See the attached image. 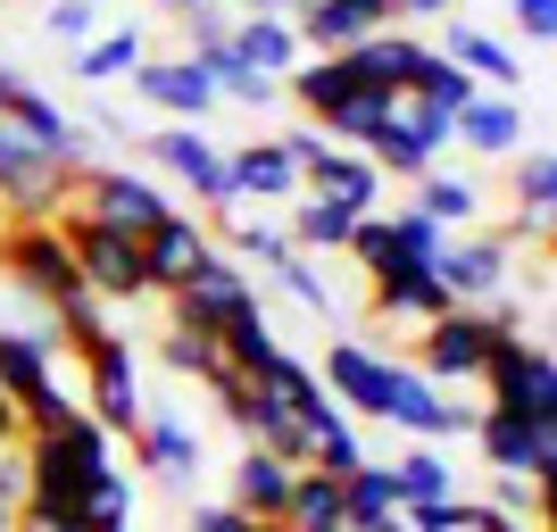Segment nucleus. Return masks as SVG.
<instances>
[{"instance_id":"5fc2aeb1","label":"nucleus","mask_w":557,"mask_h":532,"mask_svg":"<svg viewBox=\"0 0 557 532\" xmlns=\"http://www.w3.org/2000/svg\"><path fill=\"white\" fill-rule=\"evenodd\" d=\"M166 17H200V9H225V0H159Z\"/></svg>"},{"instance_id":"473e14b6","label":"nucleus","mask_w":557,"mask_h":532,"mask_svg":"<svg viewBox=\"0 0 557 532\" xmlns=\"http://www.w3.org/2000/svg\"><path fill=\"white\" fill-rule=\"evenodd\" d=\"M392 483H399V508H417V499H458V466H449L433 441H417V449L392 458Z\"/></svg>"},{"instance_id":"1a4fd4ad","label":"nucleus","mask_w":557,"mask_h":532,"mask_svg":"<svg viewBox=\"0 0 557 532\" xmlns=\"http://www.w3.org/2000/svg\"><path fill=\"white\" fill-rule=\"evenodd\" d=\"M516 267H524V250H516L508 233H449V250H442L433 275H442L449 308H491L516 283Z\"/></svg>"},{"instance_id":"a19ab883","label":"nucleus","mask_w":557,"mask_h":532,"mask_svg":"<svg viewBox=\"0 0 557 532\" xmlns=\"http://www.w3.org/2000/svg\"><path fill=\"white\" fill-rule=\"evenodd\" d=\"M417 100H424V109H442V116H458L466 100H474V75L449 67L442 50H433V59H424V75H417Z\"/></svg>"},{"instance_id":"de8ad7c7","label":"nucleus","mask_w":557,"mask_h":532,"mask_svg":"<svg viewBox=\"0 0 557 532\" xmlns=\"http://www.w3.org/2000/svg\"><path fill=\"white\" fill-rule=\"evenodd\" d=\"M184 532H258V524H250V516H242V508H225V499H200Z\"/></svg>"},{"instance_id":"2f4dec72","label":"nucleus","mask_w":557,"mask_h":532,"mask_svg":"<svg viewBox=\"0 0 557 532\" xmlns=\"http://www.w3.org/2000/svg\"><path fill=\"white\" fill-rule=\"evenodd\" d=\"M141 59H150V42H141V25H100L92 42L75 50V75H84V84H116V75H134Z\"/></svg>"},{"instance_id":"3c124183","label":"nucleus","mask_w":557,"mask_h":532,"mask_svg":"<svg viewBox=\"0 0 557 532\" xmlns=\"http://www.w3.org/2000/svg\"><path fill=\"white\" fill-rule=\"evenodd\" d=\"M383 9H392V25L408 17V25H424V17H449V0H383Z\"/></svg>"},{"instance_id":"9b49d317","label":"nucleus","mask_w":557,"mask_h":532,"mask_svg":"<svg viewBox=\"0 0 557 532\" xmlns=\"http://www.w3.org/2000/svg\"><path fill=\"white\" fill-rule=\"evenodd\" d=\"M141 374H134V349H125V333H109L100 349H84V417L100 424L109 441H134L141 433Z\"/></svg>"},{"instance_id":"8fccbe9b","label":"nucleus","mask_w":557,"mask_h":532,"mask_svg":"<svg viewBox=\"0 0 557 532\" xmlns=\"http://www.w3.org/2000/svg\"><path fill=\"white\" fill-rule=\"evenodd\" d=\"M17 532H84V516H42V508H17Z\"/></svg>"},{"instance_id":"4468645a","label":"nucleus","mask_w":557,"mask_h":532,"mask_svg":"<svg viewBox=\"0 0 557 532\" xmlns=\"http://www.w3.org/2000/svg\"><path fill=\"white\" fill-rule=\"evenodd\" d=\"M367 308L383 324H442L449 317V292H442V275H433V267H417V258H399L392 250V267H374L367 275Z\"/></svg>"},{"instance_id":"49530a36","label":"nucleus","mask_w":557,"mask_h":532,"mask_svg":"<svg viewBox=\"0 0 557 532\" xmlns=\"http://www.w3.org/2000/svg\"><path fill=\"white\" fill-rule=\"evenodd\" d=\"M209 42H233V9H200V17H184V50H209Z\"/></svg>"},{"instance_id":"7ed1b4c3","label":"nucleus","mask_w":557,"mask_h":532,"mask_svg":"<svg viewBox=\"0 0 557 532\" xmlns=\"http://www.w3.org/2000/svg\"><path fill=\"white\" fill-rule=\"evenodd\" d=\"M250 300H258V275L242 267V258L209 250L184 283H175V292H166V333H200V342H216V333H225Z\"/></svg>"},{"instance_id":"4c0bfd02","label":"nucleus","mask_w":557,"mask_h":532,"mask_svg":"<svg viewBox=\"0 0 557 532\" xmlns=\"http://www.w3.org/2000/svg\"><path fill=\"white\" fill-rule=\"evenodd\" d=\"M134 508H141L134 474H125V466H109V474L92 483V499H84V532H125V524H134Z\"/></svg>"},{"instance_id":"5701e85b","label":"nucleus","mask_w":557,"mask_h":532,"mask_svg":"<svg viewBox=\"0 0 557 532\" xmlns=\"http://www.w3.org/2000/svg\"><path fill=\"white\" fill-rule=\"evenodd\" d=\"M300 191H317V200H342L349 216H374V200H383V175H374L367 150H317V159L300 166Z\"/></svg>"},{"instance_id":"13d9d810","label":"nucleus","mask_w":557,"mask_h":532,"mask_svg":"<svg viewBox=\"0 0 557 532\" xmlns=\"http://www.w3.org/2000/svg\"><path fill=\"white\" fill-rule=\"evenodd\" d=\"M0 532H17V516H9V508H0Z\"/></svg>"},{"instance_id":"6ab92c4d","label":"nucleus","mask_w":557,"mask_h":532,"mask_svg":"<svg viewBox=\"0 0 557 532\" xmlns=\"http://www.w3.org/2000/svg\"><path fill=\"white\" fill-rule=\"evenodd\" d=\"M125 84H134L141 100H150V109L166 116V125H200V116L216 109V84L200 67H191L184 50H175V59H141L134 75H125Z\"/></svg>"},{"instance_id":"e433bc0d","label":"nucleus","mask_w":557,"mask_h":532,"mask_svg":"<svg viewBox=\"0 0 557 532\" xmlns=\"http://www.w3.org/2000/svg\"><path fill=\"white\" fill-rule=\"evenodd\" d=\"M267 283H275L283 300H300L308 317H342V300H333V275H325V267H317V258H300V250L283 258V267H275V275H267Z\"/></svg>"},{"instance_id":"ddd939ff","label":"nucleus","mask_w":557,"mask_h":532,"mask_svg":"<svg viewBox=\"0 0 557 532\" xmlns=\"http://www.w3.org/2000/svg\"><path fill=\"white\" fill-rule=\"evenodd\" d=\"M383 374H392V358H383L374 342H358V333H333V342H325V367H317V383H325V399L342 408L349 424H358V417L383 424Z\"/></svg>"},{"instance_id":"39448f33","label":"nucleus","mask_w":557,"mask_h":532,"mask_svg":"<svg viewBox=\"0 0 557 532\" xmlns=\"http://www.w3.org/2000/svg\"><path fill=\"white\" fill-rule=\"evenodd\" d=\"M67 216H84V225H109V233H125V242H141L150 225H166V216H175V200H166L150 175H134V166H84V175H75Z\"/></svg>"},{"instance_id":"412c9836","label":"nucleus","mask_w":557,"mask_h":532,"mask_svg":"<svg viewBox=\"0 0 557 532\" xmlns=\"http://www.w3.org/2000/svg\"><path fill=\"white\" fill-rule=\"evenodd\" d=\"M225 184H233V200L242 209H267V200H300V166L283 159V141L275 134H250L242 150H225Z\"/></svg>"},{"instance_id":"f3484780","label":"nucleus","mask_w":557,"mask_h":532,"mask_svg":"<svg viewBox=\"0 0 557 532\" xmlns=\"http://www.w3.org/2000/svg\"><path fill=\"white\" fill-rule=\"evenodd\" d=\"M349 59V84L374 100H392V92H417V75L424 59H433V42H417V34H399V25H383V34H367L358 50H342Z\"/></svg>"},{"instance_id":"7c9ffc66","label":"nucleus","mask_w":557,"mask_h":532,"mask_svg":"<svg viewBox=\"0 0 557 532\" xmlns=\"http://www.w3.org/2000/svg\"><path fill=\"white\" fill-rule=\"evenodd\" d=\"M349 225H358V216H349L342 200H317V191H300V200H292V216H283V233H292V250H300V258L342 250Z\"/></svg>"},{"instance_id":"c85d7f7f","label":"nucleus","mask_w":557,"mask_h":532,"mask_svg":"<svg viewBox=\"0 0 557 532\" xmlns=\"http://www.w3.org/2000/svg\"><path fill=\"white\" fill-rule=\"evenodd\" d=\"M216 358H225V367L242 374V383H258V374H267V367L283 358V342H275V317H267V300H250L242 317L225 324V333H216Z\"/></svg>"},{"instance_id":"864d4df0","label":"nucleus","mask_w":557,"mask_h":532,"mask_svg":"<svg viewBox=\"0 0 557 532\" xmlns=\"http://www.w3.org/2000/svg\"><path fill=\"white\" fill-rule=\"evenodd\" d=\"M17 441H25V417L9 408V399H0V449H17Z\"/></svg>"},{"instance_id":"aec40b11","label":"nucleus","mask_w":557,"mask_h":532,"mask_svg":"<svg viewBox=\"0 0 557 532\" xmlns=\"http://www.w3.org/2000/svg\"><path fill=\"white\" fill-rule=\"evenodd\" d=\"M383 25H392L383 0H308L300 17H292V34H300V50H317V59H342V50H358L367 34H383Z\"/></svg>"},{"instance_id":"423d86ee","label":"nucleus","mask_w":557,"mask_h":532,"mask_svg":"<svg viewBox=\"0 0 557 532\" xmlns=\"http://www.w3.org/2000/svg\"><path fill=\"white\" fill-rule=\"evenodd\" d=\"M0 275H9V292H25V300L42 308V317L84 292L75 250H67V233H59V225H0Z\"/></svg>"},{"instance_id":"c03bdc74","label":"nucleus","mask_w":557,"mask_h":532,"mask_svg":"<svg viewBox=\"0 0 557 532\" xmlns=\"http://www.w3.org/2000/svg\"><path fill=\"white\" fill-rule=\"evenodd\" d=\"M342 258L358 267V275L392 267V216H383V209H374V216H358V225H349V242H342Z\"/></svg>"},{"instance_id":"4d7b16f0","label":"nucleus","mask_w":557,"mask_h":532,"mask_svg":"<svg viewBox=\"0 0 557 532\" xmlns=\"http://www.w3.org/2000/svg\"><path fill=\"white\" fill-rule=\"evenodd\" d=\"M499 532H549V524H499Z\"/></svg>"},{"instance_id":"f257e3e1","label":"nucleus","mask_w":557,"mask_h":532,"mask_svg":"<svg viewBox=\"0 0 557 532\" xmlns=\"http://www.w3.org/2000/svg\"><path fill=\"white\" fill-rule=\"evenodd\" d=\"M109 466H116V441L100 433L84 408H67L50 433H25V508L84 516V499H92V483Z\"/></svg>"},{"instance_id":"09e8293b","label":"nucleus","mask_w":557,"mask_h":532,"mask_svg":"<svg viewBox=\"0 0 557 532\" xmlns=\"http://www.w3.org/2000/svg\"><path fill=\"white\" fill-rule=\"evenodd\" d=\"M0 508H9V516L25 508V441H17V449H0Z\"/></svg>"},{"instance_id":"72a5a7b5","label":"nucleus","mask_w":557,"mask_h":532,"mask_svg":"<svg viewBox=\"0 0 557 532\" xmlns=\"http://www.w3.org/2000/svg\"><path fill=\"white\" fill-rule=\"evenodd\" d=\"M283 92L300 100V116L317 125V116H325V109H342V100L358 92V84H349V59H300V67L283 75Z\"/></svg>"},{"instance_id":"bf43d9fd","label":"nucleus","mask_w":557,"mask_h":532,"mask_svg":"<svg viewBox=\"0 0 557 532\" xmlns=\"http://www.w3.org/2000/svg\"><path fill=\"white\" fill-rule=\"evenodd\" d=\"M258 532H283V524H258Z\"/></svg>"},{"instance_id":"4be33fe9","label":"nucleus","mask_w":557,"mask_h":532,"mask_svg":"<svg viewBox=\"0 0 557 532\" xmlns=\"http://www.w3.org/2000/svg\"><path fill=\"white\" fill-rule=\"evenodd\" d=\"M549 225H557V150L549 141H524L516 150V233L508 242L549 250Z\"/></svg>"},{"instance_id":"2eb2a0df","label":"nucleus","mask_w":557,"mask_h":532,"mask_svg":"<svg viewBox=\"0 0 557 532\" xmlns=\"http://www.w3.org/2000/svg\"><path fill=\"white\" fill-rule=\"evenodd\" d=\"M134 458L150 466V474H159L166 491H200V474H209V449H200L191 417H175V408H141Z\"/></svg>"},{"instance_id":"a878e982","label":"nucleus","mask_w":557,"mask_h":532,"mask_svg":"<svg viewBox=\"0 0 557 532\" xmlns=\"http://www.w3.org/2000/svg\"><path fill=\"white\" fill-rule=\"evenodd\" d=\"M233 59L250 75H267V84H283L308 50H300V34H292V17H250V9H233Z\"/></svg>"},{"instance_id":"20e7f679","label":"nucleus","mask_w":557,"mask_h":532,"mask_svg":"<svg viewBox=\"0 0 557 532\" xmlns=\"http://www.w3.org/2000/svg\"><path fill=\"white\" fill-rule=\"evenodd\" d=\"M483 392L499 417H541L557 424V358H549V333H499L483 367Z\"/></svg>"},{"instance_id":"a18cd8bd","label":"nucleus","mask_w":557,"mask_h":532,"mask_svg":"<svg viewBox=\"0 0 557 532\" xmlns=\"http://www.w3.org/2000/svg\"><path fill=\"white\" fill-rule=\"evenodd\" d=\"M508 17L524 25V42H533V50L557 42V0H508Z\"/></svg>"},{"instance_id":"c9c22d12","label":"nucleus","mask_w":557,"mask_h":532,"mask_svg":"<svg viewBox=\"0 0 557 532\" xmlns=\"http://www.w3.org/2000/svg\"><path fill=\"white\" fill-rule=\"evenodd\" d=\"M342 508H349V532H367V524H383V516H399V483H392V466H358L342 483Z\"/></svg>"},{"instance_id":"603ef678","label":"nucleus","mask_w":557,"mask_h":532,"mask_svg":"<svg viewBox=\"0 0 557 532\" xmlns=\"http://www.w3.org/2000/svg\"><path fill=\"white\" fill-rule=\"evenodd\" d=\"M242 9H250V17H300L308 0H242Z\"/></svg>"},{"instance_id":"dca6fc26","label":"nucleus","mask_w":557,"mask_h":532,"mask_svg":"<svg viewBox=\"0 0 557 532\" xmlns=\"http://www.w3.org/2000/svg\"><path fill=\"white\" fill-rule=\"evenodd\" d=\"M449 141H466L474 159H516L533 134V116H524V92H474L458 116H449Z\"/></svg>"},{"instance_id":"b1692460","label":"nucleus","mask_w":557,"mask_h":532,"mask_svg":"<svg viewBox=\"0 0 557 532\" xmlns=\"http://www.w3.org/2000/svg\"><path fill=\"white\" fill-rule=\"evenodd\" d=\"M216 250V233L200 225V216H166V225H150L141 233V275H150V292H175V283L191 275V267H200V258Z\"/></svg>"},{"instance_id":"f8f14e48","label":"nucleus","mask_w":557,"mask_h":532,"mask_svg":"<svg viewBox=\"0 0 557 532\" xmlns=\"http://www.w3.org/2000/svg\"><path fill=\"white\" fill-rule=\"evenodd\" d=\"M474 441H483V466H491V474H516V483H541V491L557 483V424L483 408V417H474Z\"/></svg>"},{"instance_id":"052dcab7","label":"nucleus","mask_w":557,"mask_h":532,"mask_svg":"<svg viewBox=\"0 0 557 532\" xmlns=\"http://www.w3.org/2000/svg\"><path fill=\"white\" fill-rule=\"evenodd\" d=\"M92 9H109V0H92Z\"/></svg>"},{"instance_id":"bb28decb","label":"nucleus","mask_w":557,"mask_h":532,"mask_svg":"<svg viewBox=\"0 0 557 532\" xmlns=\"http://www.w3.org/2000/svg\"><path fill=\"white\" fill-rule=\"evenodd\" d=\"M442 59L474 75V92H516V84H524V59H516L499 34H483V25H449Z\"/></svg>"},{"instance_id":"6e6552de","label":"nucleus","mask_w":557,"mask_h":532,"mask_svg":"<svg viewBox=\"0 0 557 532\" xmlns=\"http://www.w3.org/2000/svg\"><path fill=\"white\" fill-rule=\"evenodd\" d=\"M383 424H399L408 441H458V433H474V408L466 399H449L433 374H417L408 358H392V374H383Z\"/></svg>"},{"instance_id":"cd10ccee","label":"nucleus","mask_w":557,"mask_h":532,"mask_svg":"<svg viewBox=\"0 0 557 532\" xmlns=\"http://www.w3.org/2000/svg\"><path fill=\"white\" fill-rule=\"evenodd\" d=\"M216 225H225V258H242V267H258V275H275L283 258H292V233H283V216H267V209L225 200Z\"/></svg>"},{"instance_id":"f03ea898","label":"nucleus","mask_w":557,"mask_h":532,"mask_svg":"<svg viewBox=\"0 0 557 532\" xmlns=\"http://www.w3.org/2000/svg\"><path fill=\"white\" fill-rule=\"evenodd\" d=\"M367 159H374L383 184H424V175L449 159V116L424 109L417 92H392L383 100V125H374V141H367Z\"/></svg>"},{"instance_id":"9d476101","label":"nucleus","mask_w":557,"mask_h":532,"mask_svg":"<svg viewBox=\"0 0 557 532\" xmlns=\"http://www.w3.org/2000/svg\"><path fill=\"white\" fill-rule=\"evenodd\" d=\"M499 333L508 324H491L483 308H449L442 324H424V342H417V358L408 367L417 374H433V383H483V367H491V349H499Z\"/></svg>"},{"instance_id":"6e6d98bb","label":"nucleus","mask_w":557,"mask_h":532,"mask_svg":"<svg viewBox=\"0 0 557 532\" xmlns=\"http://www.w3.org/2000/svg\"><path fill=\"white\" fill-rule=\"evenodd\" d=\"M367 532H408V524H399V516H383V524H367Z\"/></svg>"},{"instance_id":"393cba45","label":"nucleus","mask_w":557,"mask_h":532,"mask_svg":"<svg viewBox=\"0 0 557 532\" xmlns=\"http://www.w3.org/2000/svg\"><path fill=\"white\" fill-rule=\"evenodd\" d=\"M292 483H300V466H283V458H267V449H250V441H242V458H233V499H225V508H242L250 524H283Z\"/></svg>"},{"instance_id":"58836bf2","label":"nucleus","mask_w":557,"mask_h":532,"mask_svg":"<svg viewBox=\"0 0 557 532\" xmlns=\"http://www.w3.org/2000/svg\"><path fill=\"white\" fill-rule=\"evenodd\" d=\"M374 125H383V100H374V92H349L342 109H325V116H317V134H325L333 150H367V141H374Z\"/></svg>"},{"instance_id":"ea45409f","label":"nucleus","mask_w":557,"mask_h":532,"mask_svg":"<svg viewBox=\"0 0 557 532\" xmlns=\"http://www.w3.org/2000/svg\"><path fill=\"white\" fill-rule=\"evenodd\" d=\"M92 34H100V9H92V0H42V42H59L75 59Z\"/></svg>"},{"instance_id":"c756f323","label":"nucleus","mask_w":557,"mask_h":532,"mask_svg":"<svg viewBox=\"0 0 557 532\" xmlns=\"http://www.w3.org/2000/svg\"><path fill=\"white\" fill-rule=\"evenodd\" d=\"M408 209H424L442 233H474V216H483V184H474V175H449V166H433V175L417 184V200H408Z\"/></svg>"},{"instance_id":"79ce46f5","label":"nucleus","mask_w":557,"mask_h":532,"mask_svg":"<svg viewBox=\"0 0 557 532\" xmlns=\"http://www.w3.org/2000/svg\"><path fill=\"white\" fill-rule=\"evenodd\" d=\"M392 250H399V258H417V267H442L449 233L433 225V216H424V209H392Z\"/></svg>"},{"instance_id":"f704fd0d","label":"nucleus","mask_w":557,"mask_h":532,"mask_svg":"<svg viewBox=\"0 0 557 532\" xmlns=\"http://www.w3.org/2000/svg\"><path fill=\"white\" fill-rule=\"evenodd\" d=\"M283 532H349L342 483H325V474H300V483H292V508H283Z\"/></svg>"},{"instance_id":"0eeeda50","label":"nucleus","mask_w":557,"mask_h":532,"mask_svg":"<svg viewBox=\"0 0 557 532\" xmlns=\"http://www.w3.org/2000/svg\"><path fill=\"white\" fill-rule=\"evenodd\" d=\"M59 233H67L75 275H84V292H92V300H109V308L150 300V275H141V242H125V233H109V225H84V216H59Z\"/></svg>"},{"instance_id":"37998d69","label":"nucleus","mask_w":557,"mask_h":532,"mask_svg":"<svg viewBox=\"0 0 557 532\" xmlns=\"http://www.w3.org/2000/svg\"><path fill=\"white\" fill-rule=\"evenodd\" d=\"M159 367L166 374H200V383H216V374H225V358H216V342H200V333H159Z\"/></svg>"},{"instance_id":"a211bd4d","label":"nucleus","mask_w":557,"mask_h":532,"mask_svg":"<svg viewBox=\"0 0 557 532\" xmlns=\"http://www.w3.org/2000/svg\"><path fill=\"white\" fill-rule=\"evenodd\" d=\"M150 141V159L175 175V184H191V200H209V209H225L233 184H225V150H216L200 125H159V134H141Z\"/></svg>"}]
</instances>
